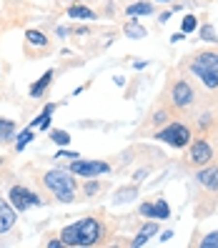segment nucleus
Here are the masks:
<instances>
[{"mask_svg": "<svg viewBox=\"0 0 218 248\" xmlns=\"http://www.w3.org/2000/svg\"><path fill=\"white\" fill-rule=\"evenodd\" d=\"M53 78H55V70H53V68L43 73V76H40V78H38V80L31 85V91H28V93H31V98H43V95H46V91L50 88Z\"/></svg>", "mask_w": 218, "mask_h": 248, "instance_id": "13", "label": "nucleus"}, {"mask_svg": "<svg viewBox=\"0 0 218 248\" xmlns=\"http://www.w3.org/2000/svg\"><path fill=\"white\" fill-rule=\"evenodd\" d=\"M156 3H173V0H156Z\"/></svg>", "mask_w": 218, "mask_h": 248, "instance_id": "35", "label": "nucleus"}, {"mask_svg": "<svg viewBox=\"0 0 218 248\" xmlns=\"http://www.w3.org/2000/svg\"><path fill=\"white\" fill-rule=\"evenodd\" d=\"M138 213L145 216V218H156V221H168V218H171V206H168L163 198H156V201L140 203Z\"/></svg>", "mask_w": 218, "mask_h": 248, "instance_id": "9", "label": "nucleus"}, {"mask_svg": "<svg viewBox=\"0 0 218 248\" xmlns=\"http://www.w3.org/2000/svg\"><path fill=\"white\" fill-rule=\"evenodd\" d=\"M123 35H125V38H130V40H140V38L148 35V31H145V28H143L136 18H130V20L123 25Z\"/></svg>", "mask_w": 218, "mask_h": 248, "instance_id": "15", "label": "nucleus"}, {"mask_svg": "<svg viewBox=\"0 0 218 248\" xmlns=\"http://www.w3.org/2000/svg\"><path fill=\"white\" fill-rule=\"evenodd\" d=\"M183 35H186V33H181V31H178V33H173V35H171V43H178V40H183Z\"/></svg>", "mask_w": 218, "mask_h": 248, "instance_id": "32", "label": "nucleus"}, {"mask_svg": "<svg viewBox=\"0 0 218 248\" xmlns=\"http://www.w3.org/2000/svg\"><path fill=\"white\" fill-rule=\"evenodd\" d=\"M31 140H33V128H25L23 133L16 138V151L20 153V151H23V148H25V145L31 143Z\"/></svg>", "mask_w": 218, "mask_h": 248, "instance_id": "25", "label": "nucleus"}, {"mask_svg": "<svg viewBox=\"0 0 218 248\" xmlns=\"http://www.w3.org/2000/svg\"><path fill=\"white\" fill-rule=\"evenodd\" d=\"M156 233H158V223H156V221L145 223V226L138 231V236H136L133 241H130V246H145V243H148V238H153Z\"/></svg>", "mask_w": 218, "mask_h": 248, "instance_id": "17", "label": "nucleus"}, {"mask_svg": "<svg viewBox=\"0 0 218 248\" xmlns=\"http://www.w3.org/2000/svg\"><path fill=\"white\" fill-rule=\"evenodd\" d=\"M151 121H153V125H163V123H168V113H166V110H161V113H156Z\"/></svg>", "mask_w": 218, "mask_h": 248, "instance_id": "27", "label": "nucleus"}, {"mask_svg": "<svg viewBox=\"0 0 218 248\" xmlns=\"http://www.w3.org/2000/svg\"><path fill=\"white\" fill-rule=\"evenodd\" d=\"M46 246H48V248H63V246H65V243H63V241H61V238H55V241H48V243H46Z\"/></svg>", "mask_w": 218, "mask_h": 248, "instance_id": "30", "label": "nucleus"}, {"mask_svg": "<svg viewBox=\"0 0 218 248\" xmlns=\"http://www.w3.org/2000/svg\"><path fill=\"white\" fill-rule=\"evenodd\" d=\"M213 160V148H211V143L208 140H203V138H196L188 143V155H186V163L188 166H208Z\"/></svg>", "mask_w": 218, "mask_h": 248, "instance_id": "8", "label": "nucleus"}, {"mask_svg": "<svg viewBox=\"0 0 218 248\" xmlns=\"http://www.w3.org/2000/svg\"><path fill=\"white\" fill-rule=\"evenodd\" d=\"M106 238H108V228L103 223V218H98V216L78 218V221L68 223L61 231V241L65 246H73V248L100 246V243H106Z\"/></svg>", "mask_w": 218, "mask_h": 248, "instance_id": "1", "label": "nucleus"}, {"mask_svg": "<svg viewBox=\"0 0 218 248\" xmlns=\"http://www.w3.org/2000/svg\"><path fill=\"white\" fill-rule=\"evenodd\" d=\"M16 221H18V211L13 208L10 201L0 198V236H3V233H10L13 226H16Z\"/></svg>", "mask_w": 218, "mask_h": 248, "instance_id": "11", "label": "nucleus"}, {"mask_svg": "<svg viewBox=\"0 0 218 248\" xmlns=\"http://www.w3.org/2000/svg\"><path fill=\"white\" fill-rule=\"evenodd\" d=\"M50 140H53V143H58L61 148H65V145L70 143V133H68V130L55 128V130H50Z\"/></svg>", "mask_w": 218, "mask_h": 248, "instance_id": "22", "label": "nucleus"}, {"mask_svg": "<svg viewBox=\"0 0 218 248\" xmlns=\"http://www.w3.org/2000/svg\"><path fill=\"white\" fill-rule=\"evenodd\" d=\"M201 40H206V43H218V33H216V28H213L211 23L201 25Z\"/></svg>", "mask_w": 218, "mask_h": 248, "instance_id": "24", "label": "nucleus"}, {"mask_svg": "<svg viewBox=\"0 0 218 248\" xmlns=\"http://www.w3.org/2000/svg\"><path fill=\"white\" fill-rule=\"evenodd\" d=\"M196 28H198V18L193 16V13H188V16L181 20V33H186V35H188V33H193Z\"/></svg>", "mask_w": 218, "mask_h": 248, "instance_id": "23", "label": "nucleus"}, {"mask_svg": "<svg viewBox=\"0 0 218 248\" xmlns=\"http://www.w3.org/2000/svg\"><path fill=\"white\" fill-rule=\"evenodd\" d=\"M40 183L55 201H61V203H76L78 201V183H76V178H73V173L68 168L46 170Z\"/></svg>", "mask_w": 218, "mask_h": 248, "instance_id": "2", "label": "nucleus"}, {"mask_svg": "<svg viewBox=\"0 0 218 248\" xmlns=\"http://www.w3.org/2000/svg\"><path fill=\"white\" fill-rule=\"evenodd\" d=\"M168 18H171V13H161V18H158V23L163 25V23H168Z\"/></svg>", "mask_w": 218, "mask_h": 248, "instance_id": "33", "label": "nucleus"}, {"mask_svg": "<svg viewBox=\"0 0 218 248\" xmlns=\"http://www.w3.org/2000/svg\"><path fill=\"white\" fill-rule=\"evenodd\" d=\"M106 188V183H100V181H95V178H85V183H83V196L85 198H93V196H98L100 191Z\"/></svg>", "mask_w": 218, "mask_h": 248, "instance_id": "21", "label": "nucleus"}, {"mask_svg": "<svg viewBox=\"0 0 218 248\" xmlns=\"http://www.w3.org/2000/svg\"><path fill=\"white\" fill-rule=\"evenodd\" d=\"M201 248H218V231L208 233L206 238H201Z\"/></svg>", "mask_w": 218, "mask_h": 248, "instance_id": "26", "label": "nucleus"}, {"mask_svg": "<svg viewBox=\"0 0 218 248\" xmlns=\"http://www.w3.org/2000/svg\"><path fill=\"white\" fill-rule=\"evenodd\" d=\"M55 108H58L55 103H46L43 113L38 115V118H33L31 128H33V130H35V128H40V130H48V128H50V115H53V110H55Z\"/></svg>", "mask_w": 218, "mask_h": 248, "instance_id": "16", "label": "nucleus"}, {"mask_svg": "<svg viewBox=\"0 0 218 248\" xmlns=\"http://www.w3.org/2000/svg\"><path fill=\"white\" fill-rule=\"evenodd\" d=\"M68 33H70V28H65V25H58V28H55V35H58V38H65Z\"/></svg>", "mask_w": 218, "mask_h": 248, "instance_id": "29", "label": "nucleus"}, {"mask_svg": "<svg viewBox=\"0 0 218 248\" xmlns=\"http://www.w3.org/2000/svg\"><path fill=\"white\" fill-rule=\"evenodd\" d=\"M171 238H173V233H171V231H166L163 236H161V241H171Z\"/></svg>", "mask_w": 218, "mask_h": 248, "instance_id": "34", "label": "nucleus"}, {"mask_svg": "<svg viewBox=\"0 0 218 248\" xmlns=\"http://www.w3.org/2000/svg\"><path fill=\"white\" fill-rule=\"evenodd\" d=\"M168 100H171V106L176 108V110H188V108L196 103V91H193V85L188 83L186 78L173 80L171 91H168Z\"/></svg>", "mask_w": 218, "mask_h": 248, "instance_id": "5", "label": "nucleus"}, {"mask_svg": "<svg viewBox=\"0 0 218 248\" xmlns=\"http://www.w3.org/2000/svg\"><path fill=\"white\" fill-rule=\"evenodd\" d=\"M68 170L73 173V176H80V178H98V176H103V173H108V170H110V163H108V160L76 158V160H70Z\"/></svg>", "mask_w": 218, "mask_h": 248, "instance_id": "7", "label": "nucleus"}, {"mask_svg": "<svg viewBox=\"0 0 218 248\" xmlns=\"http://www.w3.org/2000/svg\"><path fill=\"white\" fill-rule=\"evenodd\" d=\"M196 181L206 191L216 193L218 191V166H201V170L196 173Z\"/></svg>", "mask_w": 218, "mask_h": 248, "instance_id": "12", "label": "nucleus"}, {"mask_svg": "<svg viewBox=\"0 0 218 248\" xmlns=\"http://www.w3.org/2000/svg\"><path fill=\"white\" fill-rule=\"evenodd\" d=\"M156 8H153V3H148V0H138V3H130L128 8H125V13L130 18H138V16H151Z\"/></svg>", "mask_w": 218, "mask_h": 248, "instance_id": "18", "label": "nucleus"}, {"mask_svg": "<svg viewBox=\"0 0 218 248\" xmlns=\"http://www.w3.org/2000/svg\"><path fill=\"white\" fill-rule=\"evenodd\" d=\"M191 73L208 91H218V53L216 50H203V53L193 55Z\"/></svg>", "mask_w": 218, "mask_h": 248, "instance_id": "3", "label": "nucleus"}, {"mask_svg": "<svg viewBox=\"0 0 218 248\" xmlns=\"http://www.w3.org/2000/svg\"><path fill=\"white\" fill-rule=\"evenodd\" d=\"M145 176H148V168H143V170H138V173H136L133 178H136V183H138V181H143Z\"/></svg>", "mask_w": 218, "mask_h": 248, "instance_id": "31", "label": "nucleus"}, {"mask_svg": "<svg viewBox=\"0 0 218 248\" xmlns=\"http://www.w3.org/2000/svg\"><path fill=\"white\" fill-rule=\"evenodd\" d=\"M153 138L166 143V145H171V148H188V143L193 140L191 128H188L186 123H168L163 128H158Z\"/></svg>", "mask_w": 218, "mask_h": 248, "instance_id": "4", "label": "nucleus"}, {"mask_svg": "<svg viewBox=\"0 0 218 248\" xmlns=\"http://www.w3.org/2000/svg\"><path fill=\"white\" fill-rule=\"evenodd\" d=\"M16 140V123L10 118H0V143Z\"/></svg>", "mask_w": 218, "mask_h": 248, "instance_id": "19", "label": "nucleus"}, {"mask_svg": "<svg viewBox=\"0 0 218 248\" xmlns=\"http://www.w3.org/2000/svg\"><path fill=\"white\" fill-rule=\"evenodd\" d=\"M55 158H68V160H76V158H80V153H73V151H58V155Z\"/></svg>", "mask_w": 218, "mask_h": 248, "instance_id": "28", "label": "nucleus"}, {"mask_svg": "<svg viewBox=\"0 0 218 248\" xmlns=\"http://www.w3.org/2000/svg\"><path fill=\"white\" fill-rule=\"evenodd\" d=\"M8 201L13 203V208H16L18 213H25L28 208H35V206H43V203H46L38 193H33L28 186H20V183L10 186V191H8Z\"/></svg>", "mask_w": 218, "mask_h": 248, "instance_id": "6", "label": "nucleus"}, {"mask_svg": "<svg viewBox=\"0 0 218 248\" xmlns=\"http://www.w3.org/2000/svg\"><path fill=\"white\" fill-rule=\"evenodd\" d=\"M65 16L68 18H73V20H98V13L95 10H91L88 5H80V3H76V5H70L68 10H65Z\"/></svg>", "mask_w": 218, "mask_h": 248, "instance_id": "14", "label": "nucleus"}, {"mask_svg": "<svg viewBox=\"0 0 218 248\" xmlns=\"http://www.w3.org/2000/svg\"><path fill=\"white\" fill-rule=\"evenodd\" d=\"M133 198H138V188L136 186H128V188H118L113 196V203H130Z\"/></svg>", "mask_w": 218, "mask_h": 248, "instance_id": "20", "label": "nucleus"}, {"mask_svg": "<svg viewBox=\"0 0 218 248\" xmlns=\"http://www.w3.org/2000/svg\"><path fill=\"white\" fill-rule=\"evenodd\" d=\"M50 48V40H48V35L43 33V31H25V55H35V53H40V50H48Z\"/></svg>", "mask_w": 218, "mask_h": 248, "instance_id": "10", "label": "nucleus"}]
</instances>
